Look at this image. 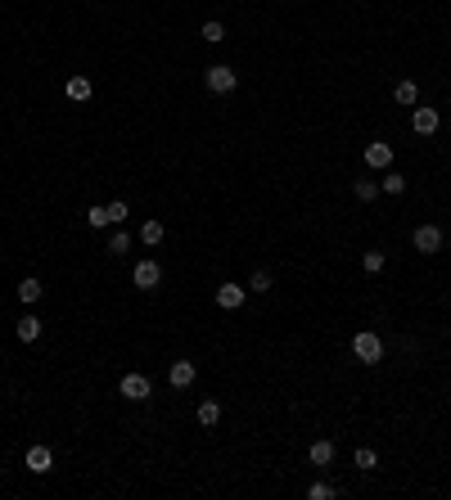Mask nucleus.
Instances as JSON below:
<instances>
[{
	"instance_id": "f257e3e1",
	"label": "nucleus",
	"mask_w": 451,
	"mask_h": 500,
	"mask_svg": "<svg viewBox=\"0 0 451 500\" xmlns=\"http://www.w3.org/2000/svg\"><path fill=\"white\" fill-rule=\"evenodd\" d=\"M352 352H356V360H365V365H379V360H384V338L374 329H361L352 338Z\"/></svg>"
},
{
	"instance_id": "f03ea898",
	"label": "nucleus",
	"mask_w": 451,
	"mask_h": 500,
	"mask_svg": "<svg viewBox=\"0 0 451 500\" xmlns=\"http://www.w3.org/2000/svg\"><path fill=\"white\" fill-rule=\"evenodd\" d=\"M203 81H208V90H212V95H231L235 86H240V73H235V68H226V64H212Z\"/></svg>"
},
{
	"instance_id": "7ed1b4c3",
	"label": "nucleus",
	"mask_w": 451,
	"mask_h": 500,
	"mask_svg": "<svg viewBox=\"0 0 451 500\" xmlns=\"http://www.w3.org/2000/svg\"><path fill=\"white\" fill-rule=\"evenodd\" d=\"M131 284H135V289H158V284H163V266H158L154 257H144V262H135V271H131Z\"/></svg>"
},
{
	"instance_id": "20e7f679",
	"label": "nucleus",
	"mask_w": 451,
	"mask_h": 500,
	"mask_svg": "<svg viewBox=\"0 0 451 500\" xmlns=\"http://www.w3.org/2000/svg\"><path fill=\"white\" fill-rule=\"evenodd\" d=\"M244 298H249V284H221L217 289V307L221 311H240Z\"/></svg>"
},
{
	"instance_id": "39448f33",
	"label": "nucleus",
	"mask_w": 451,
	"mask_h": 500,
	"mask_svg": "<svg viewBox=\"0 0 451 500\" xmlns=\"http://www.w3.org/2000/svg\"><path fill=\"white\" fill-rule=\"evenodd\" d=\"M365 167H370V171H388V167H393V144H384V140L365 144Z\"/></svg>"
},
{
	"instance_id": "423d86ee",
	"label": "nucleus",
	"mask_w": 451,
	"mask_h": 500,
	"mask_svg": "<svg viewBox=\"0 0 451 500\" xmlns=\"http://www.w3.org/2000/svg\"><path fill=\"white\" fill-rule=\"evenodd\" d=\"M117 392H122L126 401H144V396L154 392V387H149V378H144V374H126L122 383H117Z\"/></svg>"
},
{
	"instance_id": "0eeeda50",
	"label": "nucleus",
	"mask_w": 451,
	"mask_h": 500,
	"mask_svg": "<svg viewBox=\"0 0 451 500\" xmlns=\"http://www.w3.org/2000/svg\"><path fill=\"white\" fill-rule=\"evenodd\" d=\"M442 248V226H420L415 230V253H438Z\"/></svg>"
},
{
	"instance_id": "6e6552de",
	"label": "nucleus",
	"mask_w": 451,
	"mask_h": 500,
	"mask_svg": "<svg viewBox=\"0 0 451 500\" xmlns=\"http://www.w3.org/2000/svg\"><path fill=\"white\" fill-rule=\"evenodd\" d=\"M64 95H68V99H73V104H86L90 95H95V86H90V77H68Z\"/></svg>"
},
{
	"instance_id": "1a4fd4ad",
	"label": "nucleus",
	"mask_w": 451,
	"mask_h": 500,
	"mask_svg": "<svg viewBox=\"0 0 451 500\" xmlns=\"http://www.w3.org/2000/svg\"><path fill=\"white\" fill-rule=\"evenodd\" d=\"M194 360H172V369H167V378H172V387H190L194 383Z\"/></svg>"
},
{
	"instance_id": "9d476101",
	"label": "nucleus",
	"mask_w": 451,
	"mask_h": 500,
	"mask_svg": "<svg viewBox=\"0 0 451 500\" xmlns=\"http://www.w3.org/2000/svg\"><path fill=\"white\" fill-rule=\"evenodd\" d=\"M393 99H397L402 108H415V104H420V86L406 77V81H397V86H393Z\"/></svg>"
},
{
	"instance_id": "9b49d317",
	"label": "nucleus",
	"mask_w": 451,
	"mask_h": 500,
	"mask_svg": "<svg viewBox=\"0 0 451 500\" xmlns=\"http://www.w3.org/2000/svg\"><path fill=\"white\" fill-rule=\"evenodd\" d=\"M411 126H415V135H433L438 131V108H415Z\"/></svg>"
},
{
	"instance_id": "f8f14e48",
	"label": "nucleus",
	"mask_w": 451,
	"mask_h": 500,
	"mask_svg": "<svg viewBox=\"0 0 451 500\" xmlns=\"http://www.w3.org/2000/svg\"><path fill=\"white\" fill-rule=\"evenodd\" d=\"M28 469H32V473H50V469H55L50 446H32V451H28Z\"/></svg>"
},
{
	"instance_id": "ddd939ff",
	"label": "nucleus",
	"mask_w": 451,
	"mask_h": 500,
	"mask_svg": "<svg viewBox=\"0 0 451 500\" xmlns=\"http://www.w3.org/2000/svg\"><path fill=\"white\" fill-rule=\"evenodd\" d=\"M140 239H144L149 248H158V244L167 239V226H163V221H144V226H140Z\"/></svg>"
},
{
	"instance_id": "4468645a",
	"label": "nucleus",
	"mask_w": 451,
	"mask_h": 500,
	"mask_svg": "<svg viewBox=\"0 0 451 500\" xmlns=\"http://www.w3.org/2000/svg\"><path fill=\"white\" fill-rule=\"evenodd\" d=\"M14 334H19L23 343H37L41 338V320H37V316H23V320L14 325Z\"/></svg>"
},
{
	"instance_id": "2eb2a0df",
	"label": "nucleus",
	"mask_w": 451,
	"mask_h": 500,
	"mask_svg": "<svg viewBox=\"0 0 451 500\" xmlns=\"http://www.w3.org/2000/svg\"><path fill=\"white\" fill-rule=\"evenodd\" d=\"M311 464H316V469H325V464H334V442H311Z\"/></svg>"
},
{
	"instance_id": "dca6fc26",
	"label": "nucleus",
	"mask_w": 451,
	"mask_h": 500,
	"mask_svg": "<svg viewBox=\"0 0 451 500\" xmlns=\"http://www.w3.org/2000/svg\"><path fill=\"white\" fill-rule=\"evenodd\" d=\"M41 293H46V284H41L37 275H28V280L19 284V298H23V302H41Z\"/></svg>"
},
{
	"instance_id": "f3484780",
	"label": "nucleus",
	"mask_w": 451,
	"mask_h": 500,
	"mask_svg": "<svg viewBox=\"0 0 451 500\" xmlns=\"http://www.w3.org/2000/svg\"><path fill=\"white\" fill-rule=\"evenodd\" d=\"M352 194H356V198H361V203H374V198H379V180H370V176H361V180H356V185H352Z\"/></svg>"
},
{
	"instance_id": "a211bd4d",
	"label": "nucleus",
	"mask_w": 451,
	"mask_h": 500,
	"mask_svg": "<svg viewBox=\"0 0 451 500\" xmlns=\"http://www.w3.org/2000/svg\"><path fill=\"white\" fill-rule=\"evenodd\" d=\"M379 189H384V194H406V176H402V171H384Z\"/></svg>"
},
{
	"instance_id": "6ab92c4d",
	"label": "nucleus",
	"mask_w": 451,
	"mask_h": 500,
	"mask_svg": "<svg viewBox=\"0 0 451 500\" xmlns=\"http://www.w3.org/2000/svg\"><path fill=\"white\" fill-rule=\"evenodd\" d=\"M361 266H365V275H379V271H384V266H388V257L379 253V248H370V253L361 257Z\"/></svg>"
},
{
	"instance_id": "aec40b11",
	"label": "nucleus",
	"mask_w": 451,
	"mask_h": 500,
	"mask_svg": "<svg viewBox=\"0 0 451 500\" xmlns=\"http://www.w3.org/2000/svg\"><path fill=\"white\" fill-rule=\"evenodd\" d=\"M104 208H108V226H122V221L131 217V208H126L122 198H113V203H104Z\"/></svg>"
},
{
	"instance_id": "412c9836",
	"label": "nucleus",
	"mask_w": 451,
	"mask_h": 500,
	"mask_svg": "<svg viewBox=\"0 0 451 500\" xmlns=\"http://www.w3.org/2000/svg\"><path fill=\"white\" fill-rule=\"evenodd\" d=\"M203 41H208V46H221V41H226V28H221L217 19H208L203 23Z\"/></svg>"
},
{
	"instance_id": "4be33fe9",
	"label": "nucleus",
	"mask_w": 451,
	"mask_h": 500,
	"mask_svg": "<svg viewBox=\"0 0 451 500\" xmlns=\"http://www.w3.org/2000/svg\"><path fill=\"white\" fill-rule=\"evenodd\" d=\"M217 419H221V406H217V401H203V406H199V424H203V428H212Z\"/></svg>"
},
{
	"instance_id": "5701e85b",
	"label": "nucleus",
	"mask_w": 451,
	"mask_h": 500,
	"mask_svg": "<svg viewBox=\"0 0 451 500\" xmlns=\"http://www.w3.org/2000/svg\"><path fill=\"white\" fill-rule=\"evenodd\" d=\"M356 469L361 473H370V469H379V455L370 451V446H361V451H356Z\"/></svg>"
},
{
	"instance_id": "b1692460",
	"label": "nucleus",
	"mask_w": 451,
	"mask_h": 500,
	"mask_svg": "<svg viewBox=\"0 0 451 500\" xmlns=\"http://www.w3.org/2000/svg\"><path fill=\"white\" fill-rule=\"evenodd\" d=\"M126 248H131V235H126V230H122V226H117V235H113V239H108V253H113V257H122V253H126Z\"/></svg>"
},
{
	"instance_id": "393cba45",
	"label": "nucleus",
	"mask_w": 451,
	"mask_h": 500,
	"mask_svg": "<svg viewBox=\"0 0 451 500\" xmlns=\"http://www.w3.org/2000/svg\"><path fill=\"white\" fill-rule=\"evenodd\" d=\"M86 226L90 230H104L108 226V208H86Z\"/></svg>"
},
{
	"instance_id": "a878e982",
	"label": "nucleus",
	"mask_w": 451,
	"mask_h": 500,
	"mask_svg": "<svg viewBox=\"0 0 451 500\" xmlns=\"http://www.w3.org/2000/svg\"><path fill=\"white\" fill-rule=\"evenodd\" d=\"M271 289V275L267 271H253V280H249V293H267Z\"/></svg>"
},
{
	"instance_id": "bb28decb",
	"label": "nucleus",
	"mask_w": 451,
	"mask_h": 500,
	"mask_svg": "<svg viewBox=\"0 0 451 500\" xmlns=\"http://www.w3.org/2000/svg\"><path fill=\"white\" fill-rule=\"evenodd\" d=\"M307 496H311V500H329V496H334V487H329V482H311Z\"/></svg>"
}]
</instances>
